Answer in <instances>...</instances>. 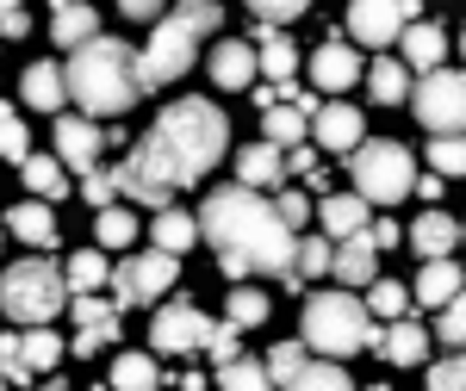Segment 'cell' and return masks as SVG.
<instances>
[{
    "mask_svg": "<svg viewBox=\"0 0 466 391\" xmlns=\"http://www.w3.org/2000/svg\"><path fill=\"white\" fill-rule=\"evenodd\" d=\"M224 149H230V118H224L212 100H175V106H162V118L144 131V143L131 149V162L112 168V180H118V193H131L137 206L168 212V193L199 186Z\"/></svg>",
    "mask_w": 466,
    "mask_h": 391,
    "instance_id": "1",
    "label": "cell"
},
{
    "mask_svg": "<svg viewBox=\"0 0 466 391\" xmlns=\"http://www.w3.org/2000/svg\"><path fill=\"white\" fill-rule=\"evenodd\" d=\"M199 236L218 249V267L230 280H249V274L287 280V274H299V230L280 217V206H268L261 186H243V180L218 186L199 206Z\"/></svg>",
    "mask_w": 466,
    "mask_h": 391,
    "instance_id": "2",
    "label": "cell"
},
{
    "mask_svg": "<svg viewBox=\"0 0 466 391\" xmlns=\"http://www.w3.org/2000/svg\"><path fill=\"white\" fill-rule=\"evenodd\" d=\"M69 100L87 118H125V112L144 100V81H137V50H125L118 37H87L69 50Z\"/></svg>",
    "mask_w": 466,
    "mask_h": 391,
    "instance_id": "3",
    "label": "cell"
},
{
    "mask_svg": "<svg viewBox=\"0 0 466 391\" xmlns=\"http://www.w3.org/2000/svg\"><path fill=\"white\" fill-rule=\"evenodd\" d=\"M305 342H311V355L342 360L355 348H386V329H373L367 298H355V286H342V292L305 298Z\"/></svg>",
    "mask_w": 466,
    "mask_h": 391,
    "instance_id": "4",
    "label": "cell"
},
{
    "mask_svg": "<svg viewBox=\"0 0 466 391\" xmlns=\"http://www.w3.org/2000/svg\"><path fill=\"white\" fill-rule=\"evenodd\" d=\"M0 311L19 323V329L50 323L56 311H69V286H63V274L50 261H19V267L0 274Z\"/></svg>",
    "mask_w": 466,
    "mask_h": 391,
    "instance_id": "5",
    "label": "cell"
},
{
    "mask_svg": "<svg viewBox=\"0 0 466 391\" xmlns=\"http://www.w3.org/2000/svg\"><path fill=\"white\" fill-rule=\"evenodd\" d=\"M349 175H355L360 199H373V206H398V199L417 186V162H410L404 143L373 137V143H355V149H349Z\"/></svg>",
    "mask_w": 466,
    "mask_h": 391,
    "instance_id": "6",
    "label": "cell"
},
{
    "mask_svg": "<svg viewBox=\"0 0 466 391\" xmlns=\"http://www.w3.org/2000/svg\"><path fill=\"white\" fill-rule=\"evenodd\" d=\"M206 32H193L180 13H168L156 32H149V50L137 56V81H144V94L149 87H168V81H180V75L193 69V44H199Z\"/></svg>",
    "mask_w": 466,
    "mask_h": 391,
    "instance_id": "7",
    "label": "cell"
},
{
    "mask_svg": "<svg viewBox=\"0 0 466 391\" xmlns=\"http://www.w3.org/2000/svg\"><path fill=\"white\" fill-rule=\"evenodd\" d=\"M175 280H180V255L175 249L131 255V261L112 267V298H118V311H125V305H156Z\"/></svg>",
    "mask_w": 466,
    "mask_h": 391,
    "instance_id": "8",
    "label": "cell"
},
{
    "mask_svg": "<svg viewBox=\"0 0 466 391\" xmlns=\"http://www.w3.org/2000/svg\"><path fill=\"white\" fill-rule=\"evenodd\" d=\"M410 100L430 131H466V69H430Z\"/></svg>",
    "mask_w": 466,
    "mask_h": 391,
    "instance_id": "9",
    "label": "cell"
},
{
    "mask_svg": "<svg viewBox=\"0 0 466 391\" xmlns=\"http://www.w3.org/2000/svg\"><path fill=\"white\" fill-rule=\"evenodd\" d=\"M218 323L206 317V311H193V305H168V311H156V323H149V348L156 355H199L206 342H212Z\"/></svg>",
    "mask_w": 466,
    "mask_h": 391,
    "instance_id": "10",
    "label": "cell"
},
{
    "mask_svg": "<svg viewBox=\"0 0 466 391\" xmlns=\"http://www.w3.org/2000/svg\"><path fill=\"white\" fill-rule=\"evenodd\" d=\"M410 13H417V6H404V0H349V32L380 50V44H392V37L410 25Z\"/></svg>",
    "mask_w": 466,
    "mask_h": 391,
    "instance_id": "11",
    "label": "cell"
},
{
    "mask_svg": "<svg viewBox=\"0 0 466 391\" xmlns=\"http://www.w3.org/2000/svg\"><path fill=\"white\" fill-rule=\"evenodd\" d=\"M50 137H56V155L69 162L75 175L100 168V149H106V131H100L94 118H63V112H56V131H50Z\"/></svg>",
    "mask_w": 466,
    "mask_h": 391,
    "instance_id": "12",
    "label": "cell"
},
{
    "mask_svg": "<svg viewBox=\"0 0 466 391\" xmlns=\"http://www.w3.org/2000/svg\"><path fill=\"white\" fill-rule=\"evenodd\" d=\"M237 180H243V186H261V193H274V186L287 180V149H280L274 137L237 149Z\"/></svg>",
    "mask_w": 466,
    "mask_h": 391,
    "instance_id": "13",
    "label": "cell"
},
{
    "mask_svg": "<svg viewBox=\"0 0 466 391\" xmlns=\"http://www.w3.org/2000/svg\"><path fill=\"white\" fill-rule=\"evenodd\" d=\"M373 267H380V243H373V230H355V236H336V280L342 286H367L373 280Z\"/></svg>",
    "mask_w": 466,
    "mask_h": 391,
    "instance_id": "14",
    "label": "cell"
},
{
    "mask_svg": "<svg viewBox=\"0 0 466 391\" xmlns=\"http://www.w3.org/2000/svg\"><path fill=\"white\" fill-rule=\"evenodd\" d=\"M311 81H318L323 94H342V87L360 81V56L349 50V44H323L318 56H311Z\"/></svg>",
    "mask_w": 466,
    "mask_h": 391,
    "instance_id": "15",
    "label": "cell"
},
{
    "mask_svg": "<svg viewBox=\"0 0 466 391\" xmlns=\"http://www.w3.org/2000/svg\"><path fill=\"white\" fill-rule=\"evenodd\" d=\"M50 37L75 50V44H87V37H100V13L87 6V0H56V13H50Z\"/></svg>",
    "mask_w": 466,
    "mask_h": 391,
    "instance_id": "16",
    "label": "cell"
},
{
    "mask_svg": "<svg viewBox=\"0 0 466 391\" xmlns=\"http://www.w3.org/2000/svg\"><path fill=\"white\" fill-rule=\"evenodd\" d=\"M311 131H318L323 149L349 155V149L360 143V112L355 106H318V112H311Z\"/></svg>",
    "mask_w": 466,
    "mask_h": 391,
    "instance_id": "17",
    "label": "cell"
},
{
    "mask_svg": "<svg viewBox=\"0 0 466 391\" xmlns=\"http://www.w3.org/2000/svg\"><path fill=\"white\" fill-rule=\"evenodd\" d=\"M398 44H404V69H417V75L441 69V56H448V32L441 25H404Z\"/></svg>",
    "mask_w": 466,
    "mask_h": 391,
    "instance_id": "18",
    "label": "cell"
},
{
    "mask_svg": "<svg viewBox=\"0 0 466 391\" xmlns=\"http://www.w3.org/2000/svg\"><path fill=\"white\" fill-rule=\"evenodd\" d=\"M461 236H466V230L448 212H423L410 230H404V243H410L417 255H454V243H461Z\"/></svg>",
    "mask_w": 466,
    "mask_h": 391,
    "instance_id": "19",
    "label": "cell"
},
{
    "mask_svg": "<svg viewBox=\"0 0 466 391\" xmlns=\"http://www.w3.org/2000/svg\"><path fill=\"white\" fill-rule=\"evenodd\" d=\"M25 106L50 112V118L69 106V81H63V69H56V63H32V69H25Z\"/></svg>",
    "mask_w": 466,
    "mask_h": 391,
    "instance_id": "20",
    "label": "cell"
},
{
    "mask_svg": "<svg viewBox=\"0 0 466 391\" xmlns=\"http://www.w3.org/2000/svg\"><path fill=\"white\" fill-rule=\"evenodd\" d=\"M255 69H261V63H255V44L224 37V44L212 50V81H218V87H249Z\"/></svg>",
    "mask_w": 466,
    "mask_h": 391,
    "instance_id": "21",
    "label": "cell"
},
{
    "mask_svg": "<svg viewBox=\"0 0 466 391\" xmlns=\"http://www.w3.org/2000/svg\"><path fill=\"white\" fill-rule=\"evenodd\" d=\"M454 292H466L461 267H454L448 255H430V267L417 274V305H435V311H441V305H448Z\"/></svg>",
    "mask_w": 466,
    "mask_h": 391,
    "instance_id": "22",
    "label": "cell"
},
{
    "mask_svg": "<svg viewBox=\"0 0 466 391\" xmlns=\"http://www.w3.org/2000/svg\"><path fill=\"white\" fill-rule=\"evenodd\" d=\"M380 355L392 360V366H417V360L430 355V329H423V323H410V317H392L386 348H380Z\"/></svg>",
    "mask_w": 466,
    "mask_h": 391,
    "instance_id": "23",
    "label": "cell"
},
{
    "mask_svg": "<svg viewBox=\"0 0 466 391\" xmlns=\"http://www.w3.org/2000/svg\"><path fill=\"white\" fill-rule=\"evenodd\" d=\"M255 63H261V75H268V81H287V75L299 69V50H292V37L280 32V25H261V44H255Z\"/></svg>",
    "mask_w": 466,
    "mask_h": 391,
    "instance_id": "24",
    "label": "cell"
},
{
    "mask_svg": "<svg viewBox=\"0 0 466 391\" xmlns=\"http://www.w3.org/2000/svg\"><path fill=\"white\" fill-rule=\"evenodd\" d=\"M367 94H373L380 106H404V100H410V69H404L398 56H380V63L367 69Z\"/></svg>",
    "mask_w": 466,
    "mask_h": 391,
    "instance_id": "25",
    "label": "cell"
},
{
    "mask_svg": "<svg viewBox=\"0 0 466 391\" xmlns=\"http://www.w3.org/2000/svg\"><path fill=\"white\" fill-rule=\"evenodd\" d=\"M6 230H13L19 243H32V249H50V243H56L50 206H13V212H6Z\"/></svg>",
    "mask_w": 466,
    "mask_h": 391,
    "instance_id": "26",
    "label": "cell"
},
{
    "mask_svg": "<svg viewBox=\"0 0 466 391\" xmlns=\"http://www.w3.org/2000/svg\"><path fill=\"white\" fill-rule=\"evenodd\" d=\"M261 125H268V137L280 143V149H292V143L311 131V112L292 106V100H274V106H261Z\"/></svg>",
    "mask_w": 466,
    "mask_h": 391,
    "instance_id": "27",
    "label": "cell"
},
{
    "mask_svg": "<svg viewBox=\"0 0 466 391\" xmlns=\"http://www.w3.org/2000/svg\"><path fill=\"white\" fill-rule=\"evenodd\" d=\"M149 236H156V249H175V255H187L193 243H199V217H187V212H156V224H149Z\"/></svg>",
    "mask_w": 466,
    "mask_h": 391,
    "instance_id": "28",
    "label": "cell"
},
{
    "mask_svg": "<svg viewBox=\"0 0 466 391\" xmlns=\"http://www.w3.org/2000/svg\"><path fill=\"white\" fill-rule=\"evenodd\" d=\"M318 217L329 236H355V230H367V199L360 193H336V199H323Z\"/></svg>",
    "mask_w": 466,
    "mask_h": 391,
    "instance_id": "29",
    "label": "cell"
},
{
    "mask_svg": "<svg viewBox=\"0 0 466 391\" xmlns=\"http://www.w3.org/2000/svg\"><path fill=\"white\" fill-rule=\"evenodd\" d=\"M19 175H25V186H32L37 199H63V193H69V175H63L56 155H25Z\"/></svg>",
    "mask_w": 466,
    "mask_h": 391,
    "instance_id": "30",
    "label": "cell"
},
{
    "mask_svg": "<svg viewBox=\"0 0 466 391\" xmlns=\"http://www.w3.org/2000/svg\"><path fill=\"white\" fill-rule=\"evenodd\" d=\"M218 386L224 391H268L274 386V373H268V360H224V366H218Z\"/></svg>",
    "mask_w": 466,
    "mask_h": 391,
    "instance_id": "31",
    "label": "cell"
},
{
    "mask_svg": "<svg viewBox=\"0 0 466 391\" xmlns=\"http://www.w3.org/2000/svg\"><path fill=\"white\" fill-rule=\"evenodd\" d=\"M292 386H299V391H349L355 379H349V366H342V360H329V355H323V360H305Z\"/></svg>",
    "mask_w": 466,
    "mask_h": 391,
    "instance_id": "32",
    "label": "cell"
},
{
    "mask_svg": "<svg viewBox=\"0 0 466 391\" xmlns=\"http://www.w3.org/2000/svg\"><path fill=\"white\" fill-rule=\"evenodd\" d=\"M430 168H435L441 180H448V175H466V131H435Z\"/></svg>",
    "mask_w": 466,
    "mask_h": 391,
    "instance_id": "33",
    "label": "cell"
},
{
    "mask_svg": "<svg viewBox=\"0 0 466 391\" xmlns=\"http://www.w3.org/2000/svg\"><path fill=\"white\" fill-rule=\"evenodd\" d=\"M336 267V236L323 230V236H299V280H318Z\"/></svg>",
    "mask_w": 466,
    "mask_h": 391,
    "instance_id": "34",
    "label": "cell"
},
{
    "mask_svg": "<svg viewBox=\"0 0 466 391\" xmlns=\"http://www.w3.org/2000/svg\"><path fill=\"white\" fill-rule=\"evenodd\" d=\"M0 155H6L13 168L32 155V131L19 125V106H6V100H0Z\"/></svg>",
    "mask_w": 466,
    "mask_h": 391,
    "instance_id": "35",
    "label": "cell"
},
{
    "mask_svg": "<svg viewBox=\"0 0 466 391\" xmlns=\"http://www.w3.org/2000/svg\"><path fill=\"white\" fill-rule=\"evenodd\" d=\"M106 280H112V267H106V255H100V249L69 255V292H94V286H106Z\"/></svg>",
    "mask_w": 466,
    "mask_h": 391,
    "instance_id": "36",
    "label": "cell"
},
{
    "mask_svg": "<svg viewBox=\"0 0 466 391\" xmlns=\"http://www.w3.org/2000/svg\"><path fill=\"white\" fill-rule=\"evenodd\" d=\"M137 243V217L125 206H100V249H131Z\"/></svg>",
    "mask_w": 466,
    "mask_h": 391,
    "instance_id": "37",
    "label": "cell"
},
{
    "mask_svg": "<svg viewBox=\"0 0 466 391\" xmlns=\"http://www.w3.org/2000/svg\"><path fill=\"white\" fill-rule=\"evenodd\" d=\"M19 348H25V360H32L37 373H50V366H56V360L69 355V348H63V342H56V336H50V329H44V323H32V329H25V336H19Z\"/></svg>",
    "mask_w": 466,
    "mask_h": 391,
    "instance_id": "38",
    "label": "cell"
},
{
    "mask_svg": "<svg viewBox=\"0 0 466 391\" xmlns=\"http://www.w3.org/2000/svg\"><path fill=\"white\" fill-rule=\"evenodd\" d=\"M112 386L149 391V386H162V373H156V360H149V355H118V366H112Z\"/></svg>",
    "mask_w": 466,
    "mask_h": 391,
    "instance_id": "39",
    "label": "cell"
},
{
    "mask_svg": "<svg viewBox=\"0 0 466 391\" xmlns=\"http://www.w3.org/2000/svg\"><path fill=\"white\" fill-rule=\"evenodd\" d=\"M268 311H274V305H268L255 286H237V292H230V323H237V329H255V323H268Z\"/></svg>",
    "mask_w": 466,
    "mask_h": 391,
    "instance_id": "40",
    "label": "cell"
},
{
    "mask_svg": "<svg viewBox=\"0 0 466 391\" xmlns=\"http://www.w3.org/2000/svg\"><path fill=\"white\" fill-rule=\"evenodd\" d=\"M0 373H6V386H32L37 379V366L25 360V348H19V329L0 336Z\"/></svg>",
    "mask_w": 466,
    "mask_h": 391,
    "instance_id": "41",
    "label": "cell"
},
{
    "mask_svg": "<svg viewBox=\"0 0 466 391\" xmlns=\"http://www.w3.org/2000/svg\"><path fill=\"white\" fill-rule=\"evenodd\" d=\"M305 360H311V342H280V348L268 355V373H274V386H292Z\"/></svg>",
    "mask_w": 466,
    "mask_h": 391,
    "instance_id": "42",
    "label": "cell"
},
{
    "mask_svg": "<svg viewBox=\"0 0 466 391\" xmlns=\"http://www.w3.org/2000/svg\"><path fill=\"white\" fill-rule=\"evenodd\" d=\"M367 311H373V317H404V311H410V292L392 286V280H380L373 292H367Z\"/></svg>",
    "mask_w": 466,
    "mask_h": 391,
    "instance_id": "43",
    "label": "cell"
},
{
    "mask_svg": "<svg viewBox=\"0 0 466 391\" xmlns=\"http://www.w3.org/2000/svg\"><path fill=\"white\" fill-rule=\"evenodd\" d=\"M118 342V317H100V323H81V336H75L69 355H100V348H112Z\"/></svg>",
    "mask_w": 466,
    "mask_h": 391,
    "instance_id": "44",
    "label": "cell"
},
{
    "mask_svg": "<svg viewBox=\"0 0 466 391\" xmlns=\"http://www.w3.org/2000/svg\"><path fill=\"white\" fill-rule=\"evenodd\" d=\"M430 386L435 391H466V348H454L448 360H435V366H430Z\"/></svg>",
    "mask_w": 466,
    "mask_h": 391,
    "instance_id": "45",
    "label": "cell"
},
{
    "mask_svg": "<svg viewBox=\"0 0 466 391\" xmlns=\"http://www.w3.org/2000/svg\"><path fill=\"white\" fill-rule=\"evenodd\" d=\"M243 6H249L261 25H287V19H299V13H305L311 0H243Z\"/></svg>",
    "mask_w": 466,
    "mask_h": 391,
    "instance_id": "46",
    "label": "cell"
},
{
    "mask_svg": "<svg viewBox=\"0 0 466 391\" xmlns=\"http://www.w3.org/2000/svg\"><path fill=\"white\" fill-rule=\"evenodd\" d=\"M441 342H448V348H466V292H454V298L441 305Z\"/></svg>",
    "mask_w": 466,
    "mask_h": 391,
    "instance_id": "47",
    "label": "cell"
},
{
    "mask_svg": "<svg viewBox=\"0 0 466 391\" xmlns=\"http://www.w3.org/2000/svg\"><path fill=\"white\" fill-rule=\"evenodd\" d=\"M69 311H75V323H100V317H118V298H100V292H75Z\"/></svg>",
    "mask_w": 466,
    "mask_h": 391,
    "instance_id": "48",
    "label": "cell"
},
{
    "mask_svg": "<svg viewBox=\"0 0 466 391\" xmlns=\"http://www.w3.org/2000/svg\"><path fill=\"white\" fill-rule=\"evenodd\" d=\"M81 199H87V206H112V199H118V180H112L106 168H87V175H81Z\"/></svg>",
    "mask_w": 466,
    "mask_h": 391,
    "instance_id": "49",
    "label": "cell"
},
{
    "mask_svg": "<svg viewBox=\"0 0 466 391\" xmlns=\"http://www.w3.org/2000/svg\"><path fill=\"white\" fill-rule=\"evenodd\" d=\"M175 13L193 25V32H218V6L212 0H175Z\"/></svg>",
    "mask_w": 466,
    "mask_h": 391,
    "instance_id": "50",
    "label": "cell"
},
{
    "mask_svg": "<svg viewBox=\"0 0 466 391\" xmlns=\"http://www.w3.org/2000/svg\"><path fill=\"white\" fill-rule=\"evenodd\" d=\"M206 355H212L218 366H224V360H237V355H243V348H237V323H218V329H212V342H206Z\"/></svg>",
    "mask_w": 466,
    "mask_h": 391,
    "instance_id": "51",
    "label": "cell"
},
{
    "mask_svg": "<svg viewBox=\"0 0 466 391\" xmlns=\"http://www.w3.org/2000/svg\"><path fill=\"white\" fill-rule=\"evenodd\" d=\"M274 206H280V217H287L292 230H305V224H311V199H305V193H280Z\"/></svg>",
    "mask_w": 466,
    "mask_h": 391,
    "instance_id": "52",
    "label": "cell"
},
{
    "mask_svg": "<svg viewBox=\"0 0 466 391\" xmlns=\"http://www.w3.org/2000/svg\"><path fill=\"white\" fill-rule=\"evenodd\" d=\"M32 32V13L25 6H0V37H25Z\"/></svg>",
    "mask_w": 466,
    "mask_h": 391,
    "instance_id": "53",
    "label": "cell"
},
{
    "mask_svg": "<svg viewBox=\"0 0 466 391\" xmlns=\"http://www.w3.org/2000/svg\"><path fill=\"white\" fill-rule=\"evenodd\" d=\"M287 175H318V155L292 143V149H287Z\"/></svg>",
    "mask_w": 466,
    "mask_h": 391,
    "instance_id": "54",
    "label": "cell"
},
{
    "mask_svg": "<svg viewBox=\"0 0 466 391\" xmlns=\"http://www.w3.org/2000/svg\"><path fill=\"white\" fill-rule=\"evenodd\" d=\"M373 243H380V249H398V243H404V230H398L392 217H380V224H373Z\"/></svg>",
    "mask_w": 466,
    "mask_h": 391,
    "instance_id": "55",
    "label": "cell"
},
{
    "mask_svg": "<svg viewBox=\"0 0 466 391\" xmlns=\"http://www.w3.org/2000/svg\"><path fill=\"white\" fill-rule=\"evenodd\" d=\"M125 6V19H156L162 13V0H118Z\"/></svg>",
    "mask_w": 466,
    "mask_h": 391,
    "instance_id": "56",
    "label": "cell"
},
{
    "mask_svg": "<svg viewBox=\"0 0 466 391\" xmlns=\"http://www.w3.org/2000/svg\"><path fill=\"white\" fill-rule=\"evenodd\" d=\"M0 6H25V0H0Z\"/></svg>",
    "mask_w": 466,
    "mask_h": 391,
    "instance_id": "57",
    "label": "cell"
},
{
    "mask_svg": "<svg viewBox=\"0 0 466 391\" xmlns=\"http://www.w3.org/2000/svg\"><path fill=\"white\" fill-rule=\"evenodd\" d=\"M461 56H466V32H461Z\"/></svg>",
    "mask_w": 466,
    "mask_h": 391,
    "instance_id": "58",
    "label": "cell"
},
{
    "mask_svg": "<svg viewBox=\"0 0 466 391\" xmlns=\"http://www.w3.org/2000/svg\"><path fill=\"white\" fill-rule=\"evenodd\" d=\"M0 386H6V373H0Z\"/></svg>",
    "mask_w": 466,
    "mask_h": 391,
    "instance_id": "59",
    "label": "cell"
}]
</instances>
